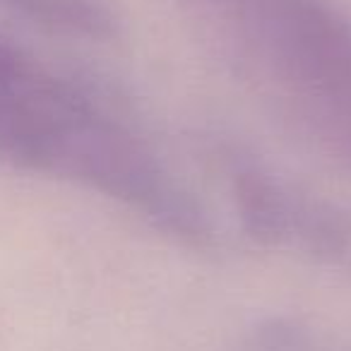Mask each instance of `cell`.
<instances>
[{
	"label": "cell",
	"mask_w": 351,
	"mask_h": 351,
	"mask_svg": "<svg viewBox=\"0 0 351 351\" xmlns=\"http://www.w3.org/2000/svg\"><path fill=\"white\" fill-rule=\"evenodd\" d=\"M0 161L89 186L173 234L195 217V202L154 154L87 92L44 65L0 92Z\"/></svg>",
	"instance_id": "cell-1"
},
{
	"label": "cell",
	"mask_w": 351,
	"mask_h": 351,
	"mask_svg": "<svg viewBox=\"0 0 351 351\" xmlns=\"http://www.w3.org/2000/svg\"><path fill=\"white\" fill-rule=\"evenodd\" d=\"M245 27L351 161V27L317 0H253Z\"/></svg>",
	"instance_id": "cell-2"
},
{
	"label": "cell",
	"mask_w": 351,
	"mask_h": 351,
	"mask_svg": "<svg viewBox=\"0 0 351 351\" xmlns=\"http://www.w3.org/2000/svg\"><path fill=\"white\" fill-rule=\"evenodd\" d=\"M231 197L243 231L263 245H289L296 193L255 164H239L231 173Z\"/></svg>",
	"instance_id": "cell-3"
},
{
	"label": "cell",
	"mask_w": 351,
	"mask_h": 351,
	"mask_svg": "<svg viewBox=\"0 0 351 351\" xmlns=\"http://www.w3.org/2000/svg\"><path fill=\"white\" fill-rule=\"evenodd\" d=\"M289 245L337 269H351V212L327 200L296 195Z\"/></svg>",
	"instance_id": "cell-4"
},
{
	"label": "cell",
	"mask_w": 351,
	"mask_h": 351,
	"mask_svg": "<svg viewBox=\"0 0 351 351\" xmlns=\"http://www.w3.org/2000/svg\"><path fill=\"white\" fill-rule=\"evenodd\" d=\"M22 20L80 41H108L118 34V15L106 0H0Z\"/></svg>",
	"instance_id": "cell-5"
},
{
	"label": "cell",
	"mask_w": 351,
	"mask_h": 351,
	"mask_svg": "<svg viewBox=\"0 0 351 351\" xmlns=\"http://www.w3.org/2000/svg\"><path fill=\"white\" fill-rule=\"evenodd\" d=\"M39 65H41L39 60L32 58L25 49H20L17 44H12L10 39H5V36L0 34V92L20 84Z\"/></svg>",
	"instance_id": "cell-6"
}]
</instances>
